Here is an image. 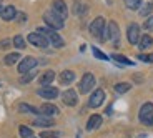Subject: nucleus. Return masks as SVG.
Returning a JSON list of instances; mask_svg holds the SVG:
<instances>
[{"instance_id":"obj_1","label":"nucleus","mask_w":153,"mask_h":138,"mask_svg":"<svg viewBox=\"0 0 153 138\" xmlns=\"http://www.w3.org/2000/svg\"><path fill=\"white\" fill-rule=\"evenodd\" d=\"M37 32H38V33H42L43 37L48 40V43H52L55 48H62V47L65 45L63 39H62V37L53 30V28H50V27H40V28H37Z\"/></svg>"},{"instance_id":"obj_2","label":"nucleus","mask_w":153,"mask_h":138,"mask_svg":"<svg viewBox=\"0 0 153 138\" xmlns=\"http://www.w3.org/2000/svg\"><path fill=\"white\" fill-rule=\"evenodd\" d=\"M43 20H45L47 27L53 28V30H60V28H63V25H65L63 19H60V17H58L53 10L45 12V13H43Z\"/></svg>"},{"instance_id":"obj_3","label":"nucleus","mask_w":153,"mask_h":138,"mask_svg":"<svg viewBox=\"0 0 153 138\" xmlns=\"http://www.w3.org/2000/svg\"><path fill=\"white\" fill-rule=\"evenodd\" d=\"M90 33L92 37L98 40H105V19L103 17H97L92 23H90Z\"/></svg>"},{"instance_id":"obj_4","label":"nucleus","mask_w":153,"mask_h":138,"mask_svg":"<svg viewBox=\"0 0 153 138\" xmlns=\"http://www.w3.org/2000/svg\"><path fill=\"white\" fill-rule=\"evenodd\" d=\"M140 122L145 125H153V103H143L140 108Z\"/></svg>"},{"instance_id":"obj_5","label":"nucleus","mask_w":153,"mask_h":138,"mask_svg":"<svg viewBox=\"0 0 153 138\" xmlns=\"http://www.w3.org/2000/svg\"><path fill=\"white\" fill-rule=\"evenodd\" d=\"M93 87H95V77H93L92 73H85L83 77H82L80 83H78V92L88 93L93 90Z\"/></svg>"},{"instance_id":"obj_6","label":"nucleus","mask_w":153,"mask_h":138,"mask_svg":"<svg viewBox=\"0 0 153 138\" xmlns=\"http://www.w3.org/2000/svg\"><path fill=\"white\" fill-rule=\"evenodd\" d=\"M37 95L42 96L45 100H53L58 96V88L57 87H50V85H45V87H40L37 90Z\"/></svg>"},{"instance_id":"obj_7","label":"nucleus","mask_w":153,"mask_h":138,"mask_svg":"<svg viewBox=\"0 0 153 138\" xmlns=\"http://www.w3.org/2000/svg\"><path fill=\"white\" fill-rule=\"evenodd\" d=\"M27 40L32 43L33 47H38V48H47L48 47V40L43 37L42 33H38V32H33L27 37Z\"/></svg>"},{"instance_id":"obj_8","label":"nucleus","mask_w":153,"mask_h":138,"mask_svg":"<svg viewBox=\"0 0 153 138\" xmlns=\"http://www.w3.org/2000/svg\"><path fill=\"white\" fill-rule=\"evenodd\" d=\"M103 100H105V92L102 88H98L90 95V98H88V107L90 108H98L100 105L103 103Z\"/></svg>"},{"instance_id":"obj_9","label":"nucleus","mask_w":153,"mask_h":138,"mask_svg":"<svg viewBox=\"0 0 153 138\" xmlns=\"http://www.w3.org/2000/svg\"><path fill=\"white\" fill-rule=\"evenodd\" d=\"M126 37H128V42L131 43V45H138V42H140V27H138L137 23H130L128 25V30H126Z\"/></svg>"},{"instance_id":"obj_10","label":"nucleus","mask_w":153,"mask_h":138,"mask_svg":"<svg viewBox=\"0 0 153 138\" xmlns=\"http://www.w3.org/2000/svg\"><path fill=\"white\" fill-rule=\"evenodd\" d=\"M37 67V58L33 57H25L22 62L19 63V73H22V75H25V73L32 72V68H35Z\"/></svg>"},{"instance_id":"obj_11","label":"nucleus","mask_w":153,"mask_h":138,"mask_svg":"<svg viewBox=\"0 0 153 138\" xmlns=\"http://www.w3.org/2000/svg\"><path fill=\"white\" fill-rule=\"evenodd\" d=\"M52 10L57 13L60 19L65 20L67 15H68V8H67V4L63 0H53V5H52Z\"/></svg>"},{"instance_id":"obj_12","label":"nucleus","mask_w":153,"mask_h":138,"mask_svg":"<svg viewBox=\"0 0 153 138\" xmlns=\"http://www.w3.org/2000/svg\"><path fill=\"white\" fill-rule=\"evenodd\" d=\"M107 39H110L115 45H118V42H120V28H118V25H117V22H110V23H108Z\"/></svg>"},{"instance_id":"obj_13","label":"nucleus","mask_w":153,"mask_h":138,"mask_svg":"<svg viewBox=\"0 0 153 138\" xmlns=\"http://www.w3.org/2000/svg\"><path fill=\"white\" fill-rule=\"evenodd\" d=\"M62 100H63V103H65L67 107H75L78 96H76V92H75V90L68 88V90H65V92L62 93Z\"/></svg>"},{"instance_id":"obj_14","label":"nucleus","mask_w":153,"mask_h":138,"mask_svg":"<svg viewBox=\"0 0 153 138\" xmlns=\"http://www.w3.org/2000/svg\"><path fill=\"white\" fill-rule=\"evenodd\" d=\"M38 110H40V115H43V116H50V118L60 113L58 107H55L53 103H43L42 107L38 108Z\"/></svg>"},{"instance_id":"obj_15","label":"nucleus","mask_w":153,"mask_h":138,"mask_svg":"<svg viewBox=\"0 0 153 138\" xmlns=\"http://www.w3.org/2000/svg\"><path fill=\"white\" fill-rule=\"evenodd\" d=\"M17 15V10L13 5H7V7L2 8V12H0V17H2V20H5V22H8V20H13Z\"/></svg>"},{"instance_id":"obj_16","label":"nucleus","mask_w":153,"mask_h":138,"mask_svg":"<svg viewBox=\"0 0 153 138\" xmlns=\"http://www.w3.org/2000/svg\"><path fill=\"white\" fill-rule=\"evenodd\" d=\"M55 125V122L50 116H43V115H40L38 118H35L33 120V127H40V128H45V127H53Z\"/></svg>"},{"instance_id":"obj_17","label":"nucleus","mask_w":153,"mask_h":138,"mask_svg":"<svg viewBox=\"0 0 153 138\" xmlns=\"http://www.w3.org/2000/svg\"><path fill=\"white\" fill-rule=\"evenodd\" d=\"M53 78H55V72H53V70H47V72H43L42 75H40L38 82H40V85H42V87H45V85L52 83V82H53Z\"/></svg>"},{"instance_id":"obj_18","label":"nucleus","mask_w":153,"mask_h":138,"mask_svg":"<svg viewBox=\"0 0 153 138\" xmlns=\"http://www.w3.org/2000/svg\"><path fill=\"white\" fill-rule=\"evenodd\" d=\"M100 125H102V116L100 115H92L90 118H88V122H87V130L88 131L97 130Z\"/></svg>"},{"instance_id":"obj_19","label":"nucleus","mask_w":153,"mask_h":138,"mask_svg":"<svg viewBox=\"0 0 153 138\" xmlns=\"http://www.w3.org/2000/svg\"><path fill=\"white\" fill-rule=\"evenodd\" d=\"M58 80H60V83L68 85V83H72V82L75 80V73H73L72 70H65V72H62V73H60Z\"/></svg>"},{"instance_id":"obj_20","label":"nucleus","mask_w":153,"mask_h":138,"mask_svg":"<svg viewBox=\"0 0 153 138\" xmlns=\"http://www.w3.org/2000/svg\"><path fill=\"white\" fill-rule=\"evenodd\" d=\"M153 45V39L150 37V35H142L140 37V42H138V47H140V50H146V48H150V47Z\"/></svg>"},{"instance_id":"obj_21","label":"nucleus","mask_w":153,"mask_h":138,"mask_svg":"<svg viewBox=\"0 0 153 138\" xmlns=\"http://www.w3.org/2000/svg\"><path fill=\"white\" fill-rule=\"evenodd\" d=\"M19 111L20 113H32V115H40V110L32 105H27V103H20L19 105Z\"/></svg>"},{"instance_id":"obj_22","label":"nucleus","mask_w":153,"mask_h":138,"mask_svg":"<svg viewBox=\"0 0 153 138\" xmlns=\"http://www.w3.org/2000/svg\"><path fill=\"white\" fill-rule=\"evenodd\" d=\"M130 88H131V85L126 83V82H122V83H117V85H115V92L120 93V95H122V93H126Z\"/></svg>"},{"instance_id":"obj_23","label":"nucleus","mask_w":153,"mask_h":138,"mask_svg":"<svg viewBox=\"0 0 153 138\" xmlns=\"http://www.w3.org/2000/svg\"><path fill=\"white\" fill-rule=\"evenodd\" d=\"M12 43H13V47H17V48H20V50L27 47V43H25V40H23L22 35H15L13 40H12Z\"/></svg>"},{"instance_id":"obj_24","label":"nucleus","mask_w":153,"mask_h":138,"mask_svg":"<svg viewBox=\"0 0 153 138\" xmlns=\"http://www.w3.org/2000/svg\"><path fill=\"white\" fill-rule=\"evenodd\" d=\"M20 137L22 138H32L33 137V130L28 128L27 125H20Z\"/></svg>"},{"instance_id":"obj_25","label":"nucleus","mask_w":153,"mask_h":138,"mask_svg":"<svg viewBox=\"0 0 153 138\" xmlns=\"http://www.w3.org/2000/svg\"><path fill=\"white\" fill-rule=\"evenodd\" d=\"M111 58H113L115 62H118V63H123V65H133V62L128 60L126 57H123V55H118V53H113L111 55Z\"/></svg>"},{"instance_id":"obj_26","label":"nucleus","mask_w":153,"mask_h":138,"mask_svg":"<svg viewBox=\"0 0 153 138\" xmlns=\"http://www.w3.org/2000/svg\"><path fill=\"white\" fill-rule=\"evenodd\" d=\"M19 60H20V55L19 53H10V55H7V57L4 58L5 65H13V63H17Z\"/></svg>"},{"instance_id":"obj_27","label":"nucleus","mask_w":153,"mask_h":138,"mask_svg":"<svg viewBox=\"0 0 153 138\" xmlns=\"http://www.w3.org/2000/svg\"><path fill=\"white\" fill-rule=\"evenodd\" d=\"M125 5L130 10H138L140 5H142V0H125Z\"/></svg>"},{"instance_id":"obj_28","label":"nucleus","mask_w":153,"mask_h":138,"mask_svg":"<svg viewBox=\"0 0 153 138\" xmlns=\"http://www.w3.org/2000/svg\"><path fill=\"white\" fill-rule=\"evenodd\" d=\"M40 138H60L58 131H52V130H43L40 133Z\"/></svg>"},{"instance_id":"obj_29","label":"nucleus","mask_w":153,"mask_h":138,"mask_svg":"<svg viewBox=\"0 0 153 138\" xmlns=\"http://www.w3.org/2000/svg\"><path fill=\"white\" fill-rule=\"evenodd\" d=\"M92 52H93V55H95L97 58H100V60H108L107 55H105L103 52H100V50L97 48V47H92Z\"/></svg>"},{"instance_id":"obj_30","label":"nucleus","mask_w":153,"mask_h":138,"mask_svg":"<svg viewBox=\"0 0 153 138\" xmlns=\"http://www.w3.org/2000/svg\"><path fill=\"white\" fill-rule=\"evenodd\" d=\"M143 27H145V30L153 32V15H152V17H146L145 23H143Z\"/></svg>"},{"instance_id":"obj_31","label":"nucleus","mask_w":153,"mask_h":138,"mask_svg":"<svg viewBox=\"0 0 153 138\" xmlns=\"http://www.w3.org/2000/svg\"><path fill=\"white\" fill-rule=\"evenodd\" d=\"M33 78H35V72H28V73H25V75L20 78V82H22V83H28V82L33 80Z\"/></svg>"},{"instance_id":"obj_32","label":"nucleus","mask_w":153,"mask_h":138,"mask_svg":"<svg viewBox=\"0 0 153 138\" xmlns=\"http://www.w3.org/2000/svg\"><path fill=\"white\" fill-rule=\"evenodd\" d=\"M138 60H143V62H146V63H153V53H148V55L140 53L138 55Z\"/></svg>"},{"instance_id":"obj_33","label":"nucleus","mask_w":153,"mask_h":138,"mask_svg":"<svg viewBox=\"0 0 153 138\" xmlns=\"http://www.w3.org/2000/svg\"><path fill=\"white\" fill-rule=\"evenodd\" d=\"M153 10V2H148V4L145 5V8H142V10H140V13H142V15H146V13H148V12H152Z\"/></svg>"},{"instance_id":"obj_34","label":"nucleus","mask_w":153,"mask_h":138,"mask_svg":"<svg viewBox=\"0 0 153 138\" xmlns=\"http://www.w3.org/2000/svg\"><path fill=\"white\" fill-rule=\"evenodd\" d=\"M10 43H12V40H2V42H0V48H8Z\"/></svg>"},{"instance_id":"obj_35","label":"nucleus","mask_w":153,"mask_h":138,"mask_svg":"<svg viewBox=\"0 0 153 138\" xmlns=\"http://www.w3.org/2000/svg\"><path fill=\"white\" fill-rule=\"evenodd\" d=\"M17 19H19V22H25V13H17Z\"/></svg>"},{"instance_id":"obj_36","label":"nucleus","mask_w":153,"mask_h":138,"mask_svg":"<svg viewBox=\"0 0 153 138\" xmlns=\"http://www.w3.org/2000/svg\"><path fill=\"white\" fill-rule=\"evenodd\" d=\"M2 8H4V7H2V5H0V12H2Z\"/></svg>"},{"instance_id":"obj_37","label":"nucleus","mask_w":153,"mask_h":138,"mask_svg":"<svg viewBox=\"0 0 153 138\" xmlns=\"http://www.w3.org/2000/svg\"><path fill=\"white\" fill-rule=\"evenodd\" d=\"M32 138H33V137H32Z\"/></svg>"}]
</instances>
